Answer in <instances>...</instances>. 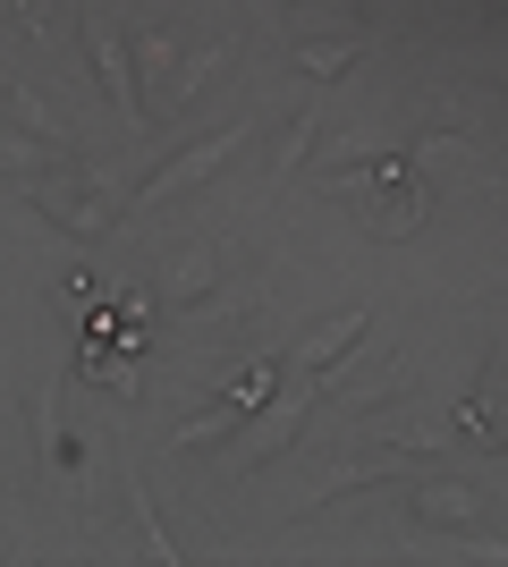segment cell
<instances>
[{
    "label": "cell",
    "instance_id": "1",
    "mask_svg": "<svg viewBox=\"0 0 508 567\" xmlns=\"http://www.w3.org/2000/svg\"><path fill=\"white\" fill-rule=\"evenodd\" d=\"M25 204H34L51 229H69V237H111L120 229V204H111L102 187H76V178H34Z\"/></svg>",
    "mask_w": 508,
    "mask_h": 567
},
{
    "label": "cell",
    "instance_id": "2",
    "mask_svg": "<svg viewBox=\"0 0 508 567\" xmlns=\"http://www.w3.org/2000/svg\"><path fill=\"white\" fill-rule=\"evenodd\" d=\"M305 406H314V373H297L289 390H280V399H263V424H255V432L238 441V466H263V457H280V450H289V432L305 424Z\"/></svg>",
    "mask_w": 508,
    "mask_h": 567
},
{
    "label": "cell",
    "instance_id": "3",
    "mask_svg": "<svg viewBox=\"0 0 508 567\" xmlns=\"http://www.w3.org/2000/svg\"><path fill=\"white\" fill-rule=\"evenodd\" d=\"M238 144H246V127H220V136H204V144H195V153H178V162H162V169H153V178H145V204H169V195H187L195 178H212V169L229 162Z\"/></svg>",
    "mask_w": 508,
    "mask_h": 567
},
{
    "label": "cell",
    "instance_id": "4",
    "mask_svg": "<svg viewBox=\"0 0 508 567\" xmlns=\"http://www.w3.org/2000/svg\"><path fill=\"white\" fill-rule=\"evenodd\" d=\"M85 51H94V76H102V94L120 102V111L136 118V127H153V102L136 94V69H127L120 34H111V25H102V18H85Z\"/></svg>",
    "mask_w": 508,
    "mask_h": 567
},
{
    "label": "cell",
    "instance_id": "5",
    "mask_svg": "<svg viewBox=\"0 0 508 567\" xmlns=\"http://www.w3.org/2000/svg\"><path fill=\"white\" fill-rule=\"evenodd\" d=\"M449 432H458V441H475V450H500L508 441V415H500V381H475V390H466L458 399V415H449Z\"/></svg>",
    "mask_w": 508,
    "mask_h": 567
},
{
    "label": "cell",
    "instance_id": "6",
    "mask_svg": "<svg viewBox=\"0 0 508 567\" xmlns=\"http://www.w3.org/2000/svg\"><path fill=\"white\" fill-rule=\"evenodd\" d=\"M364 322H373V313H364V306L331 313V322H322V331L305 339V348H297V373H314V381H322V364H339V355L356 348V339H364Z\"/></svg>",
    "mask_w": 508,
    "mask_h": 567
},
{
    "label": "cell",
    "instance_id": "7",
    "mask_svg": "<svg viewBox=\"0 0 508 567\" xmlns=\"http://www.w3.org/2000/svg\"><path fill=\"white\" fill-rule=\"evenodd\" d=\"M484 499L466 492V483H415V525H475Z\"/></svg>",
    "mask_w": 508,
    "mask_h": 567
},
{
    "label": "cell",
    "instance_id": "8",
    "mask_svg": "<svg viewBox=\"0 0 508 567\" xmlns=\"http://www.w3.org/2000/svg\"><path fill=\"white\" fill-rule=\"evenodd\" d=\"M212 288H220V255L195 246V255L169 262V306H195V297H212Z\"/></svg>",
    "mask_w": 508,
    "mask_h": 567
},
{
    "label": "cell",
    "instance_id": "9",
    "mask_svg": "<svg viewBox=\"0 0 508 567\" xmlns=\"http://www.w3.org/2000/svg\"><path fill=\"white\" fill-rule=\"evenodd\" d=\"M238 424H246V406L220 399V406H204V415H187V424H178V450H212V441H229Z\"/></svg>",
    "mask_w": 508,
    "mask_h": 567
},
{
    "label": "cell",
    "instance_id": "10",
    "mask_svg": "<svg viewBox=\"0 0 508 567\" xmlns=\"http://www.w3.org/2000/svg\"><path fill=\"white\" fill-rule=\"evenodd\" d=\"M0 102H9V118H18L25 136H43V144H69V127H60V111H43V102L25 94V85H0Z\"/></svg>",
    "mask_w": 508,
    "mask_h": 567
},
{
    "label": "cell",
    "instance_id": "11",
    "mask_svg": "<svg viewBox=\"0 0 508 567\" xmlns=\"http://www.w3.org/2000/svg\"><path fill=\"white\" fill-rule=\"evenodd\" d=\"M297 69L331 85V76H348V69H356V43H305V51H297Z\"/></svg>",
    "mask_w": 508,
    "mask_h": 567
},
{
    "label": "cell",
    "instance_id": "12",
    "mask_svg": "<svg viewBox=\"0 0 508 567\" xmlns=\"http://www.w3.org/2000/svg\"><path fill=\"white\" fill-rule=\"evenodd\" d=\"M34 162H69V144H43V136H0V169H34Z\"/></svg>",
    "mask_w": 508,
    "mask_h": 567
},
{
    "label": "cell",
    "instance_id": "13",
    "mask_svg": "<svg viewBox=\"0 0 508 567\" xmlns=\"http://www.w3.org/2000/svg\"><path fill=\"white\" fill-rule=\"evenodd\" d=\"M322 127L314 118H289V136H280V153H271V178H297V162H305V144H314Z\"/></svg>",
    "mask_w": 508,
    "mask_h": 567
},
{
    "label": "cell",
    "instance_id": "14",
    "mask_svg": "<svg viewBox=\"0 0 508 567\" xmlns=\"http://www.w3.org/2000/svg\"><path fill=\"white\" fill-rule=\"evenodd\" d=\"M136 60H145V76H153V85H169V76H178V43H169L162 25H153L145 43H136Z\"/></svg>",
    "mask_w": 508,
    "mask_h": 567
},
{
    "label": "cell",
    "instance_id": "15",
    "mask_svg": "<svg viewBox=\"0 0 508 567\" xmlns=\"http://www.w3.org/2000/svg\"><path fill=\"white\" fill-rule=\"evenodd\" d=\"M212 69H220V51H195L187 69L169 76V94H178V102H187V94H204V85H212Z\"/></svg>",
    "mask_w": 508,
    "mask_h": 567
},
{
    "label": "cell",
    "instance_id": "16",
    "mask_svg": "<svg viewBox=\"0 0 508 567\" xmlns=\"http://www.w3.org/2000/svg\"><path fill=\"white\" fill-rule=\"evenodd\" d=\"M9 18H18L25 34H51V18H43V0H9Z\"/></svg>",
    "mask_w": 508,
    "mask_h": 567
}]
</instances>
